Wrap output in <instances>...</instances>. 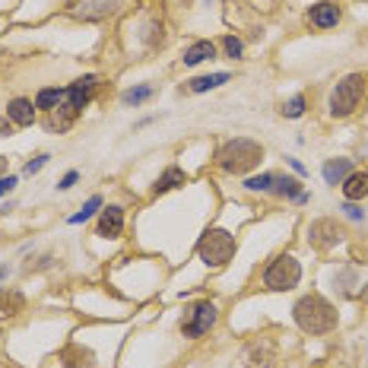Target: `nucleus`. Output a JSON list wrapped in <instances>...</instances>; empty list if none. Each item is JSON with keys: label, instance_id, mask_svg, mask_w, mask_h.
Segmentation results:
<instances>
[{"label": "nucleus", "instance_id": "10", "mask_svg": "<svg viewBox=\"0 0 368 368\" xmlns=\"http://www.w3.org/2000/svg\"><path fill=\"white\" fill-rule=\"evenodd\" d=\"M124 229V210L121 206H105L98 216V235L102 238H118Z\"/></svg>", "mask_w": 368, "mask_h": 368}, {"label": "nucleus", "instance_id": "21", "mask_svg": "<svg viewBox=\"0 0 368 368\" xmlns=\"http://www.w3.org/2000/svg\"><path fill=\"white\" fill-rule=\"evenodd\" d=\"M98 206H102V197H89V200H86V206H83L80 213H74V216H70V222H74V226H80V222H86V219H89V216L98 210Z\"/></svg>", "mask_w": 368, "mask_h": 368}, {"label": "nucleus", "instance_id": "12", "mask_svg": "<svg viewBox=\"0 0 368 368\" xmlns=\"http://www.w3.org/2000/svg\"><path fill=\"white\" fill-rule=\"evenodd\" d=\"M7 118L13 124H19V127H29V124L35 121V105L29 98H13L7 105Z\"/></svg>", "mask_w": 368, "mask_h": 368}, {"label": "nucleus", "instance_id": "22", "mask_svg": "<svg viewBox=\"0 0 368 368\" xmlns=\"http://www.w3.org/2000/svg\"><path fill=\"white\" fill-rule=\"evenodd\" d=\"M149 96H153V86H137V89L124 92V102H127V105H140V102H147Z\"/></svg>", "mask_w": 368, "mask_h": 368}, {"label": "nucleus", "instance_id": "15", "mask_svg": "<svg viewBox=\"0 0 368 368\" xmlns=\"http://www.w3.org/2000/svg\"><path fill=\"white\" fill-rule=\"evenodd\" d=\"M346 175H352L349 159H330V162L324 165V181H327V184H340V181H346Z\"/></svg>", "mask_w": 368, "mask_h": 368}, {"label": "nucleus", "instance_id": "29", "mask_svg": "<svg viewBox=\"0 0 368 368\" xmlns=\"http://www.w3.org/2000/svg\"><path fill=\"white\" fill-rule=\"evenodd\" d=\"M13 188H17V178H13V175H7V178H0V197L10 194Z\"/></svg>", "mask_w": 368, "mask_h": 368}, {"label": "nucleus", "instance_id": "2", "mask_svg": "<svg viewBox=\"0 0 368 368\" xmlns=\"http://www.w3.org/2000/svg\"><path fill=\"white\" fill-rule=\"evenodd\" d=\"M263 159V147L261 143H254V140H245V137H235L229 140L226 147L216 153V162H219L222 172L229 175H245L251 172L254 165Z\"/></svg>", "mask_w": 368, "mask_h": 368}, {"label": "nucleus", "instance_id": "17", "mask_svg": "<svg viewBox=\"0 0 368 368\" xmlns=\"http://www.w3.org/2000/svg\"><path fill=\"white\" fill-rule=\"evenodd\" d=\"M61 102H64V89H41L39 98H35V108H41V111H54Z\"/></svg>", "mask_w": 368, "mask_h": 368}, {"label": "nucleus", "instance_id": "31", "mask_svg": "<svg viewBox=\"0 0 368 368\" xmlns=\"http://www.w3.org/2000/svg\"><path fill=\"white\" fill-rule=\"evenodd\" d=\"M13 133V121L10 118H0V137H10Z\"/></svg>", "mask_w": 368, "mask_h": 368}, {"label": "nucleus", "instance_id": "19", "mask_svg": "<svg viewBox=\"0 0 368 368\" xmlns=\"http://www.w3.org/2000/svg\"><path fill=\"white\" fill-rule=\"evenodd\" d=\"M270 191H273V194H279V197H292V200L302 194V191H299V181H295V178H273V188Z\"/></svg>", "mask_w": 368, "mask_h": 368}, {"label": "nucleus", "instance_id": "1", "mask_svg": "<svg viewBox=\"0 0 368 368\" xmlns=\"http://www.w3.org/2000/svg\"><path fill=\"white\" fill-rule=\"evenodd\" d=\"M295 314V324L311 336H321V334H330L336 327V311L327 299H321V295H305L299 299L292 308Z\"/></svg>", "mask_w": 368, "mask_h": 368}, {"label": "nucleus", "instance_id": "11", "mask_svg": "<svg viewBox=\"0 0 368 368\" xmlns=\"http://www.w3.org/2000/svg\"><path fill=\"white\" fill-rule=\"evenodd\" d=\"M48 115H51V118H48V127H51V131L64 133L67 127H70V124H74L76 118H80V111H76V108H74V105H70V102H67V98H64V102H61V105L54 108V111H48Z\"/></svg>", "mask_w": 368, "mask_h": 368}, {"label": "nucleus", "instance_id": "27", "mask_svg": "<svg viewBox=\"0 0 368 368\" xmlns=\"http://www.w3.org/2000/svg\"><path fill=\"white\" fill-rule=\"evenodd\" d=\"M45 162H48V155H35L32 162L25 165V175H35V172H41V169H45Z\"/></svg>", "mask_w": 368, "mask_h": 368}, {"label": "nucleus", "instance_id": "25", "mask_svg": "<svg viewBox=\"0 0 368 368\" xmlns=\"http://www.w3.org/2000/svg\"><path fill=\"white\" fill-rule=\"evenodd\" d=\"M263 352H267L263 359H270V356H273V343L263 346ZM248 359H251V365H254V368H261V346H254V349L248 352ZM267 365H270V362H263V368H267Z\"/></svg>", "mask_w": 368, "mask_h": 368}, {"label": "nucleus", "instance_id": "23", "mask_svg": "<svg viewBox=\"0 0 368 368\" xmlns=\"http://www.w3.org/2000/svg\"><path fill=\"white\" fill-rule=\"evenodd\" d=\"M283 115L286 118H302L305 115V96H292L286 102V105H283Z\"/></svg>", "mask_w": 368, "mask_h": 368}, {"label": "nucleus", "instance_id": "28", "mask_svg": "<svg viewBox=\"0 0 368 368\" xmlns=\"http://www.w3.org/2000/svg\"><path fill=\"white\" fill-rule=\"evenodd\" d=\"M76 178H80V175H76V172H67L64 178H61V184H58V188H61V191H70V188H74V184H76Z\"/></svg>", "mask_w": 368, "mask_h": 368}, {"label": "nucleus", "instance_id": "30", "mask_svg": "<svg viewBox=\"0 0 368 368\" xmlns=\"http://www.w3.org/2000/svg\"><path fill=\"white\" fill-rule=\"evenodd\" d=\"M343 210H346V216H349V219H365V210H359L356 204H346Z\"/></svg>", "mask_w": 368, "mask_h": 368}, {"label": "nucleus", "instance_id": "14", "mask_svg": "<svg viewBox=\"0 0 368 368\" xmlns=\"http://www.w3.org/2000/svg\"><path fill=\"white\" fill-rule=\"evenodd\" d=\"M216 58V45L213 41H194L188 51H184V64L188 67H197V64H204V61Z\"/></svg>", "mask_w": 368, "mask_h": 368}, {"label": "nucleus", "instance_id": "24", "mask_svg": "<svg viewBox=\"0 0 368 368\" xmlns=\"http://www.w3.org/2000/svg\"><path fill=\"white\" fill-rule=\"evenodd\" d=\"M245 188H248V191H270V188H273V175L263 172V175H257V178H248V181H245Z\"/></svg>", "mask_w": 368, "mask_h": 368}, {"label": "nucleus", "instance_id": "18", "mask_svg": "<svg viewBox=\"0 0 368 368\" xmlns=\"http://www.w3.org/2000/svg\"><path fill=\"white\" fill-rule=\"evenodd\" d=\"M222 83H229V74H213V76H197L191 80V92H206V89H216Z\"/></svg>", "mask_w": 368, "mask_h": 368}, {"label": "nucleus", "instance_id": "26", "mask_svg": "<svg viewBox=\"0 0 368 368\" xmlns=\"http://www.w3.org/2000/svg\"><path fill=\"white\" fill-rule=\"evenodd\" d=\"M241 51H245V48H241V41L232 39V35H229V39H226V54H229V58L235 61V58H241Z\"/></svg>", "mask_w": 368, "mask_h": 368}, {"label": "nucleus", "instance_id": "3", "mask_svg": "<svg viewBox=\"0 0 368 368\" xmlns=\"http://www.w3.org/2000/svg\"><path fill=\"white\" fill-rule=\"evenodd\" d=\"M235 235H229L226 229H210L204 238H200V245H197V254H200V261L206 267H226V263L235 257Z\"/></svg>", "mask_w": 368, "mask_h": 368}, {"label": "nucleus", "instance_id": "9", "mask_svg": "<svg viewBox=\"0 0 368 368\" xmlns=\"http://www.w3.org/2000/svg\"><path fill=\"white\" fill-rule=\"evenodd\" d=\"M308 23L318 25V29H334V25L340 23V7H336V3H330V0L314 3V7L308 10Z\"/></svg>", "mask_w": 368, "mask_h": 368}, {"label": "nucleus", "instance_id": "16", "mask_svg": "<svg viewBox=\"0 0 368 368\" xmlns=\"http://www.w3.org/2000/svg\"><path fill=\"white\" fill-rule=\"evenodd\" d=\"M178 184H184V172H181L178 165H172V169H169V172H165L162 178L155 181V194H165V191L178 188Z\"/></svg>", "mask_w": 368, "mask_h": 368}, {"label": "nucleus", "instance_id": "20", "mask_svg": "<svg viewBox=\"0 0 368 368\" xmlns=\"http://www.w3.org/2000/svg\"><path fill=\"white\" fill-rule=\"evenodd\" d=\"M19 308H23V295L19 292H3V289H0V311H3V314H17Z\"/></svg>", "mask_w": 368, "mask_h": 368}, {"label": "nucleus", "instance_id": "13", "mask_svg": "<svg viewBox=\"0 0 368 368\" xmlns=\"http://www.w3.org/2000/svg\"><path fill=\"white\" fill-rule=\"evenodd\" d=\"M343 197L349 200V204H356V200L368 197V172H352V175H346V181H343Z\"/></svg>", "mask_w": 368, "mask_h": 368}, {"label": "nucleus", "instance_id": "4", "mask_svg": "<svg viewBox=\"0 0 368 368\" xmlns=\"http://www.w3.org/2000/svg\"><path fill=\"white\" fill-rule=\"evenodd\" d=\"M362 96H365V76L362 74H349L346 80L336 83V89L330 92V115L334 118H346L359 108Z\"/></svg>", "mask_w": 368, "mask_h": 368}, {"label": "nucleus", "instance_id": "7", "mask_svg": "<svg viewBox=\"0 0 368 368\" xmlns=\"http://www.w3.org/2000/svg\"><path fill=\"white\" fill-rule=\"evenodd\" d=\"M308 241L314 248H334L343 241V229L336 226L334 219H318V222H311V229H308Z\"/></svg>", "mask_w": 368, "mask_h": 368}, {"label": "nucleus", "instance_id": "6", "mask_svg": "<svg viewBox=\"0 0 368 368\" xmlns=\"http://www.w3.org/2000/svg\"><path fill=\"white\" fill-rule=\"evenodd\" d=\"M216 318H219V311L213 302H197L191 308L188 321H181V330H184V336H204L216 324Z\"/></svg>", "mask_w": 368, "mask_h": 368}, {"label": "nucleus", "instance_id": "32", "mask_svg": "<svg viewBox=\"0 0 368 368\" xmlns=\"http://www.w3.org/2000/svg\"><path fill=\"white\" fill-rule=\"evenodd\" d=\"M7 172V159H3V155H0V175Z\"/></svg>", "mask_w": 368, "mask_h": 368}, {"label": "nucleus", "instance_id": "8", "mask_svg": "<svg viewBox=\"0 0 368 368\" xmlns=\"http://www.w3.org/2000/svg\"><path fill=\"white\" fill-rule=\"evenodd\" d=\"M115 10H118V0H80L76 7H70V17L92 23V19H105V17H111Z\"/></svg>", "mask_w": 368, "mask_h": 368}, {"label": "nucleus", "instance_id": "5", "mask_svg": "<svg viewBox=\"0 0 368 368\" xmlns=\"http://www.w3.org/2000/svg\"><path fill=\"white\" fill-rule=\"evenodd\" d=\"M302 279V267L295 261L292 254H279L273 257L270 267L263 270V286L273 289V292H286V289H295Z\"/></svg>", "mask_w": 368, "mask_h": 368}]
</instances>
